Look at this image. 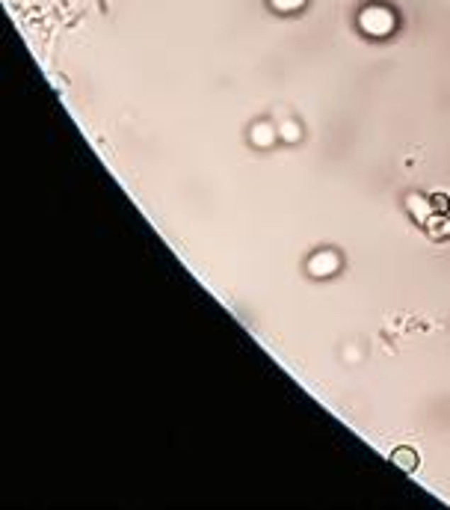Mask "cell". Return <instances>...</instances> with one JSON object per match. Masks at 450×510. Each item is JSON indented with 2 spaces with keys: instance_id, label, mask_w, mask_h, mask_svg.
<instances>
[{
  "instance_id": "6da1fadb",
  "label": "cell",
  "mask_w": 450,
  "mask_h": 510,
  "mask_svg": "<svg viewBox=\"0 0 450 510\" xmlns=\"http://www.w3.org/2000/svg\"><path fill=\"white\" fill-rule=\"evenodd\" d=\"M359 27H361V33H368V36L382 39L397 27V18L388 6H364L359 12Z\"/></svg>"
},
{
  "instance_id": "3957f363",
  "label": "cell",
  "mask_w": 450,
  "mask_h": 510,
  "mask_svg": "<svg viewBox=\"0 0 450 510\" xmlns=\"http://www.w3.org/2000/svg\"><path fill=\"white\" fill-rule=\"evenodd\" d=\"M249 140H252V145H258V149H270V145L279 140V128H273L270 122H258V125H252V131H249Z\"/></svg>"
},
{
  "instance_id": "5b68a950",
  "label": "cell",
  "mask_w": 450,
  "mask_h": 510,
  "mask_svg": "<svg viewBox=\"0 0 450 510\" xmlns=\"http://www.w3.org/2000/svg\"><path fill=\"white\" fill-rule=\"evenodd\" d=\"M391 460H394V466H400L403 472H415V469H418V454H415L412 448H397L391 454Z\"/></svg>"
},
{
  "instance_id": "8992f818",
  "label": "cell",
  "mask_w": 450,
  "mask_h": 510,
  "mask_svg": "<svg viewBox=\"0 0 450 510\" xmlns=\"http://www.w3.org/2000/svg\"><path fill=\"white\" fill-rule=\"evenodd\" d=\"M279 137L285 143H296L299 137H303V128H299V122H293V119H285L279 125Z\"/></svg>"
},
{
  "instance_id": "7a4b0ae2",
  "label": "cell",
  "mask_w": 450,
  "mask_h": 510,
  "mask_svg": "<svg viewBox=\"0 0 450 510\" xmlns=\"http://www.w3.org/2000/svg\"><path fill=\"white\" fill-rule=\"evenodd\" d=\"M308 273L311 276H317V279H329V276H335L341 270V255L335 250H320V253H314L308 258Z\"/></svg>"
},
{
  "instance_id": "277c9868",
  "label": "cell",
  "mask_w": 450,
  "mask_h": 510,
  "mask_svg": "<svg viewBox=\"0 0 450 510\" xmlns=\"http://www.w3.org/2000/svg\"><path fill=\"white\" fill-rule=\"evenodd\" d=\"M406 208L412 211V217L418 220V223H424V220H429V199H424V196H418V193H412L409 199H406Z\"/></svg>"
},
{
  "instance_id": "52a82bcc",
  "label": "cell",
  "mask_w": 450,
  "mask_h": 510,
  "mask_svg": "<svg viewBox=\"0 0 450 510\" xmlns=\"http://www.w3.org/2000/svg\"><path fill=\"white\" fill-rule=\"evenodd\" d=\"M276 12H296L299 6H305V0H270Z\"/></svg>"
}]
</instances>
